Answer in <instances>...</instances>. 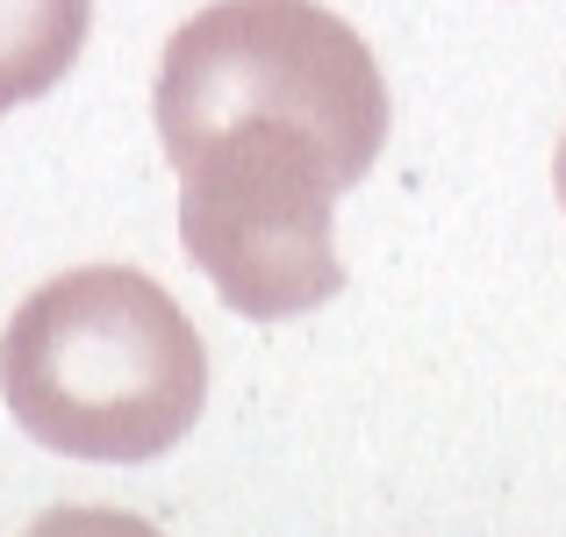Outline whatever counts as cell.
<instances>
[{
    "instance_id": "obj_1",
    "label": "cell",
    "mask_w": 566,
    "mask_h": 537,
    "mask_svg": "<svg viewBox=\"0 0 566 537\" xmlns=\"http://www.w3.org/2000/svg\"><path fill=\"white\" fill-rule=\"evenodd\" d=\"M8 415L65 459L144 466L208 409V351L187 308L137 265L57 273L0 330Z\"/></svg>"
},
{
    "instance_id": "obj_2",
    "label": "cell",
    "mask_w": 566,
    "mask_h": 537,
    "mask_svg": "<svg viewBox=\"0 0 566 537\" xmlns=\"http://www.w3.org/2000/svg\"><path fill=\"white\" fill-rule=\"evenodd\" d=\"M151 115L172 166L230 123H287L359 187L387 144V80L359 29L316 0H216L166 36Z\"/></svg>"
},
{
    "instance_id": "obj_3",
    "label": "cell",
    "mask_w": 566,
    "mask_h": 537,
    "mask_svg": "<svg viewBox=\"0 0 566 537\" xmlns=\"http://www.w3.org/2000/svg\"><path fill=\"white\" fill-rule=\"evenodd\" d=\"M180 244L201 280L251 323H287L345 294L331 244L337 158L308 129L230 123L180 158Z\"/></svg>"
},
{
    "instance_id": "obj_4",
    "label": "cell",
    "mask_w": 566,
    "mask_h": 537,
    "mask_svg": "<svg viewBox=\"0 0 566 537\" xmlns=\"http://www.w3.org/2000/svg\"><path fill=\"white\" fill-rule=\"evenodd\" d=\"M94 0H0V115L51 94L86 51Z\"/></svg>"
},
{
    "instance_id": "obj_5",
    "label": "cell",
    "mask_w": 566,
    "mask_h": 537,
    "mask_svg": "<svg viewBox=\"0 0 566 537\" xmlns=\"http://www.w3.org/2000/svg\"><path fill=\"white\" fill-rule=\"evenodd\" d=\"M22 537H166L129 509H43Z\"/></svg>"
},
{
    "instance_id": "obj_6",
    "label": "cell",
    "mask_w": 566,
    "mask_h": 537,
    "mask_svg": "<svg viewBox=\"0 0 566 537\" xmlns=\"http://www.w3.org/2000/svg\"><path fill=\"white\" fill-rule=\"evenodd\" d=\"M553 187H559V215H566V137H559V158H553Z\"/></svg>"
}]
</instances>
